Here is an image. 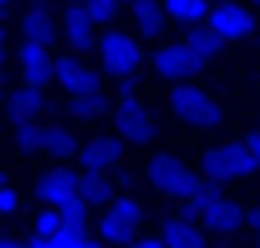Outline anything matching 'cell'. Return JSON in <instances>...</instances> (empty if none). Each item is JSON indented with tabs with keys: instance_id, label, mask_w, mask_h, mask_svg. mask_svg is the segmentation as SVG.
Wrapping results in <instances>:
<instances>
[{
	"instance_id": "cell-1",
	"label": "cell",
	"mask_w": 260,
	"mask_h": 248,
	"mask_svg": "<svg viewBox=\"0 0 260 248\" xmlns=\"http://www.w3.org/2000/svg\"><path fill=\"white\" fill-rule=\"evenodd\" d=\"M186 217L202 221L210 233H221V237H229V233H237V229L245 225V209H241L233 198H225L217 186H202V190L186 202Z\"/></svg>"
},
{
	"instance_id": "cell-2",
	"label": "cell",
	"mask_w": 260,
	"mask_h": 248,
	"mask_svg": "<svg viewBox=\"0 0 260 248\" xmlns=\"http://www.w3.org/2000/svg\"><path fill=\"white\" fill-rule=\"evenodd\" d=\"M198 171H202V179H210V183H233V179L256 174L260 163L249 155V148H245L241 140H233V144H217V148L202 151Z\"/></svg>"
},
{
	"instance_id": "cell-3",
	"label": "cell",
	"mask_w": 260,
	"mask_h": 248,
	"mask_svg": "<svg viewBox=\"0 0 260 248\" xmlns=\"http://www.w3.org/2000/svg\"><path fill=\"white\" fill-rule=\"evenodd\" d=\"M148 183L159 190V194L167 198H183V202H190V198L202 190V174L190 171L186 163H179L175 155H155L152 163H148Z\"/></svg>"
},
{
	"instance_id": "cell-4",
	"label": "cell",
	"mask_w": 260,
	"mask_h": 248,
	"mask_svg": "<svg viewBox=\"0 0 260 248\" xmlns=\"http://www.w3.org/2000/svg\"><path fill=\"white\" fill-rule=\"evenodd\" d=\"M167 101H171V113H175V117H183L186 124H194V128H217L221 117H225L221 105L210 97L206 89L190 86V82H179V86L167 93Z\"/></svg>"
},
{
	"instance_id": "cell-5",
	"label": "cell",
	"mask_w": 260,
	"mask_h": 248,
	"mask_svg": "<svg viewBox=\"0 0 260 248\" xmlns=\"http://www.w3.org/2000/svg\"><path fill=\"white\" fill-rule=\"evenodd\" d=\"M132 86H136V78H124L113 120H117L120 140H128V144H148V140L155 136V120H152V113L144 109V101L132 93Z\"/></svg>"
},
{
	"instance_id": "cell-6",
	"label": "cell",
	"mask_w": 260,
	"mask_h": 248,
	"mask_svg": "<svg viewBox=\"0 0 260 248\" xmlns=\"http://www.w3.org/2000/svg\"><path fill=\"white\" fill-rule=\"evenodd\" d=\"M140 221H144V205L136 202V198H113V202L105 205V214L98 217L101 240H105V244H132Z\"/></svg>"
},
{
	"instance_id": "cell-7",
	"label": "cell",
	"mask_w": 260,
	"mask_h": 248,
	"mask_svg": "<svg viewBox=\"0 0 260 248\" xmlns=\"http://www.w3.org/2000/svg\"><path fill=\"white\" fill-rule=\"evenodd\" d=\"M98 51H101V62H105V74L120 78V82H124V78H136V70H140V62H144L140 43H136L128 31H105Z\"/></svg>"
},
{
	"instance_id": "cell-8",
	"label": "cell",
	"mask_w": 260,
	"mask_h": 248,
	"mask_svg": "<svg viewBox=\"0 0 260 248\" xmlns=\"http://www.w3.org/2000/svg\"><path fill=\"white\" fill-rule=\"evenodd\" d=\"M78 183H82V174L66 171V167H51V171L39 174V183H35V194L43 198L51 209H62V205L78 202Z\"/></svg>"
},
{
	"instance_id": "cell-9",
	"label": "cell",
	"mask_w": 260,
	"mask_h": 248,
	"mask_svg": "<svg viewBox=\"0 0 260 248\" xmlns=\"http://www.w3.org/2000/svg\"><path fill=\"white\" fill-rule=\"evenodd\" d=\"M152 70L159 78H171V82H186V78L198 74L202 66L194 62V54L186 51V43H159L152 51Z\"/></svg>"
},
{
	"instance_id": "cell-10",
	"label": "cell",
	"mask_w": 260,
	"mask_h": 248,
	"mask_svg": "<svg viewBox=\"0 0 260 248\" xmlns=\"http://www.w3.org/2000/svg\"><path fill=\"white\" fill-rule=\"evenodd\" d=\"M54 82L66 93H101V74L89 70L86 62H78L74 54H58L54 58Z\"/></svg>"
},
{
	"instance_id": "cell-11",
	"label": "cell",
	"mask_w": 260,
	"mask_h": 248,
	"mask_svg": "<svg viewBox=\"0 0 260 248\" xmlns=\"http://www.w3.org/2000/svg\"><path fill=\"white\" fill-rule=\"evenodd\" d=\"M78 159H82V171L105 174V171H113V167H120V163H124V144L113 140V136H93L89 144H82Z\"/></svg>"
},
{
	"instance_id": "cell-12",
	"label": "cell",
	"mask_w": 260,
	"mask_h": 248,
	"mask_svg": "<svg viewBox=\"0 0 260 248\" xmlns=\"http://www.w3.org/2000/svg\"><path fill=\"white\" fill-rule=\"evenodd\" d=\"M16 62H20L23 86H35V89H43L47 82L54 78V58H51V47H39V43H23V39H20V51H16Z\"/></svg>"
},
{
	"instance_id": "cell-13",
	"label": "cell",
	"mask_w": 260,
	"mask_h": 248,
	"mask_svg": "<svg viewBox=\"0 0 260 248\" xmlns=\"http://www.w3.org/2000/svg\"><path fill=\"white\" fill-rule=\"evenodd\" d=\"M210 27L217 31L221 43H233V39H245V35L256 31V20H252L249 8H241V4H217L210 12Z\"/></svg>"
},
{
	"instance_id": "cell-14",
	"label": "cell",
	"mask_w": 260,
	"mask_h": 248,
	"mask_svg": "<svg viewBox=\"0 0 260 248\" xmlns=\"http://www.w3.org/2000/svg\"><path fill=\"white\" fill-rule=\"evenodd\" d=\"M93 27H98V23H93V16H89L86 4H70V8L62 12V39L74 47V51L93 47V39H98Z\"/></svg>"
},
{
	"instance_id": "cell-15",
	"label": "cell",
	"mask_w": 260,
	"mask_h": 248,
	"mask_svg": "<svg viewBox=\"0 0 260 248\" xmlns=\"http://www.w3.org/2000/svg\"><path fill=\"white\" fill-rule=\"evenodd\" d=\"M4 113H8V120H16V124H31L35 117H43V113H47L43 89H35V86L12 89L8 101H4Z\"/></svg>"
},
{
	"instance_id": "cell-16",
	"label": "cell",
	"mask_w": 260,
	"mask_h": 248,
	"mask_svg": "<svg viewBox=\"0 0 260 248\" xmlns=\"http://www.w3.org/2000/svg\"><path fill=\"white\" fill-rule=\"evenodd\" d=\"M159 237H163L167 248H206V237H202L198 221H194V217H186V214L167 217L163 229H159Z\"/></svg>"
},
{
	"instance_id": "cell-17",
	"label": "cell",
	"mask_w": 260,
	"mask_h": 248,
	"mask_svg": "<svg viewBox=\"0 0 260 248\" xmlns=\"http://www.w3.org/2000/svg\"><path fill=\"white\" fill-rule=\"evenodd\" d=\"M20 35H23V43L51 47L54 35H58V23L51 20V12H47L43 4H35V8H27V12L20 16Z\"/></svg>"
},
{
	"instance_id": "cell-18",
	"label": "cell",
	"mask_w": 260,
	"mask_h": 248,
	"mask_svg": "<svg viewBox=\"0 0 260 248\" xmlns=\"http://www.w3.org/2000/svg\"><path fill=\"white\" fill-rule=\"evenodd\" d=\"M183 43H186V51L194 54V62L202 66V70H206V66L217 58V51H221V39H217V31L210 27V23H206V27H202V23L190 27V31L183 35Z\"/></svg>"
},
{
	"instance_id": "cell-19",
	"label": "cell",
	"mask_w": 260,
	"mask_h": 248,
	"mask_svg": "<svg viewBox=\"0 0 260 248\" xmlns=\"http://www.w3.org/2000/svg\"><path fill=\"white\" fill-rule=\"evenodd\" d=\"M132 20L148 39H155L167 27V8H163V0H132Z\"/></svg>"
},
{
	"instance_id": "cell-20",
	"label": "cell",
	"mask_w": 260,
	"mask_h": 248,
	"mask_svg": "<svg viewBox=\"0 0 260 248\" xmlns=\"http://www.w3.org/2000/svg\"><path fill=\"white\" fill-rule=\"evenodd\" d=\"M163 8H167V16H171V20L198 27V23L210 16V0H163Z\"/></svg>"
},
{
	"instance_id": "cell-21",
	"label": "cell",
	"mask_w": 260,
	"mask_h": 248,
	"mask_svg": "<svg viewBox=\"0 0 260 248\" xmlns=\"http://www.w3.org/2000/svg\"><path fill=\"white\" fill-rule=\"evenodd\" d=\"M78 194L86 205H109L113 202V183H109L105 174H82V183H78Z\"/></svg>"
},
{
	"instance_id": "cell-22",
	"label": "cell",
	"mask_w": 260,
	"mask_h": 248,
	"mask_svg": "<svg viewBox=\"0 0 260 248\" xmlns=\"http://www.w3.org/2000/svg\"><path fill=\"white\" fill-rule=\"evenodd\" d=\"M105 109H109L105 93H70V101H66V113L78 117V120H93V117H101Z\"/></svg>"
},
{
	"instance_id": "cell-23",
	"label": "cell",
	"mask_w": 260,
	"mask_h": 248,
	"mask_svg": "<svg viewBox=\"0 0 260 248\" xmlns=\"http://www.w3.org/2000/svg\"><path fill=\"white\" fill-rule=\"evenodd\" d=\"M43 151L47 155H74L78 151V140L70 128H58V124H43Z\"/></svg>"
},
{
	"instance_id": "cell-24",
	"label": "cell",
	"mask_w": 260,
	"mask_h": 248,
	"mask_svg": "<svg viewBox=\"0 0 260 248\" xmlns=\"http://www.w3.org/2000/svg\"><path fill=\"white\" fill-rule=\"evenodd\" d=\"M58 217H62V225H66V229H78V233H86V225H89V205L78 198V202L62 205V209H58Z\"/></svg>"
},
{
	"instance_id": "cell-25",
	"label": "cell",
	"mask_w": 260,
	"mask_h": 248,
	"mask_svg": "<svg viewBox=\"0 0 260 248\" xmlns=\"http://www.w3.org/2000/svg\"><path fill=\"white\" fill-rule=\"evenodd\" d=\"M16 148L20 151H43V124H16Z\"/></svg>"
},
{
	"instance_id": "cell-26",
	"label": "cell",
	"mask_w": 260,
	"mask_h": 248,
	"mask_svg": "<svg viewBox=\"0 0 260 248\" xmlns=\"http://www.w3.org/2000/svg\"><path fill=\"white\" fill-rule=\"evenodd\" d=\"M58 229H62L58 209H51V205H47V209H39V214H35V233H39V237H54Z\"/></svg>"
},
{
	"instance_id": "cell-27",
	"label": "cell",
	"mask_w": 260,
	"mask_h": 248,
	"mask_svg": "<svg viewBox=\"0 0 260 248\" xmlns=\"http://www.w3.org/2000/svg\"><path fill=\"white\" fill-rule=\"evenodd\" d=\"M86 8H89V16H93V23H109L117 16L120 0H86Z\"/></svg>"
},
{
	"instance_id": "cell-28",
	"label": "cell",
	"mask_w": 260,
	"mask_h": 248,
	"mask_svg": "<svg viewBox=\"0 0 260 248\" xmlns=\"http://www.w3.org/2000/svg\"><path fill=\"white\" fill-rule=\"evenodd\" d=\"M16 205H20V194L12 186H0V214H16Z\"/></svg>"
},
{
	"instance_id": "cell-29",
	"label": "cell",
	"mask_w": 260,
	"mask_h": 248,
	"mask_svg": "<svg viewBox=\"0 0 260 248\" xmlns=\"http://www.w3.org/2000/svg\"><path fill=\"white\" fill-rule=\"evenodd\" d=\"M124 248H167V244H163V237H136L132 244H124Z\"/></svg>"
},
{
	"instance_id": "cell-30",
	"label": "cell",
	"mask_w": 260,
	"mask_h": 248,
	"mask_svg": "<svg viewBox=\"0 0 260 248\" xmlns=\"http://www.w3.org/2000/svg\"><path fill=\"white\" fill-rule=\"evenodd\" d=\"M241 144H245V148H249V155L260 163V132H249V136H245Z\"/></svg>"
},
{
	"instance_id": "cell-31",
	"label": "cell",
	"mask_w": 260,
	"mask_h": 248,
	"mask_svg": "<svg viewBox=\"0 0 260 248\" xmlns=\"http://www.w3.org/2000/svg\"><path fill=\"white\" fill-rule=\"evenodd\" d=\"M27 248H58V244H54V237H39L35 233V237H27Z\"/></svg>"
},
{
	"instance_id": "cell-32",
	"label": "cell",
	"mask_w": 260,
	"mask_h": 248,
	"mask_svg": "<svg viewBox=\"0 0 260 248\" xmlns=\"http://www.w3.org/2000/svg\"><path fill=\"white\" fill-rule=\"evenodd\" d=\"M0 248H27V240H12V237H0Z\"/></svg>"
},
{
	"instance_id": "cell-33",
	"label": "cell",
	"mask_w": 260,
	"mask_h": 248,
	"mask_svg": "<svg viewBox=\"0 0 260 248\" xmlns=\"http://www.w3.org/2000/svg\"><path fill=\"white\" fill-rule=\"evenodd\" d=\"M4 51H8V31H4V23H0V62H4Z\"/></svg>"
},
{
	"instance_id": "cell-34",
	"label": "cell",
	"mask_w": 260,
	"mask_h": 248,
	"mask_svg": "<svg viewBox=\"0 0 260 248\" xmlns=\"http://www.w3.org/2000/svg\"><path fill=\"white\" fill-rule=\"evenodd\" d=\"M8 4H12V0H0V8H8Z\"/></svg>"
},
{
	"instance_id": "cell-35",
	"label": "cell",
	"mask_w": 260,
	"mask_h": 248,
	"mask_svg": "<svg viewBox=\"0 0 260 248\" xmlns=\"http://www.w3.org/2000/svg\"><path fill=\"white\" fill-rule=\"evenodd\" d=\"M0 186H8V179H4V174H0Z\"/></svg>"
},
{
	"instance_id": "cell-36",
	"label": "cell",
	"mask_w": 260,
	"mask_h": 248,
	"mask_svg": "<svg viewBox=\"0 0 260 248\" xmlns=\"http://www.w3.org/2000/svg\"><path fill=\"white\" fill-rule=\"evenodd\" d=\"M70 4H86V0H70Z\"/></svg>"
},
{
	"instance_id": "cell-37",
	"label": "cell",
	"mask_w": 260,
	"mask_h": 248,
	"mask_svg": "<svg viewBox=\"0 0 260 248\" xmlns=\"http://www.w3.org/2000/svg\"><path fill=\"white\" fill-rule=\"evenodd\" d=\"M256 248H260V233H256Z\"/></svg>"
},
{
	"instance_id": "cell-38",
	"label": "cell",
	"mask_w": 260,
	"mask_h": 248,
	"mask_svg": "<svg viewBox=\"0 0 260 248\" xmlns=\"http://www.w3.org/2000/svg\"><path fill=\"white\" fill-rule=\"evenodd\" d=\"M221 4H233V0H221Z\"/></svg>"
},
{
	"instance_id": "cell-39",
	"label": "cell",
	"mask_w": 260,
	"mask_h": 248,
	"mask_svg": "<svg viewBox=\"0 0 260 248\" xmlns=\"http://www.w3.org/2000/svg\"><path fill=\"white\" fill-rule=\"evenodd\" d=\"M0 89H4V82H0Z\"/></svg>"
}]
</instances>
